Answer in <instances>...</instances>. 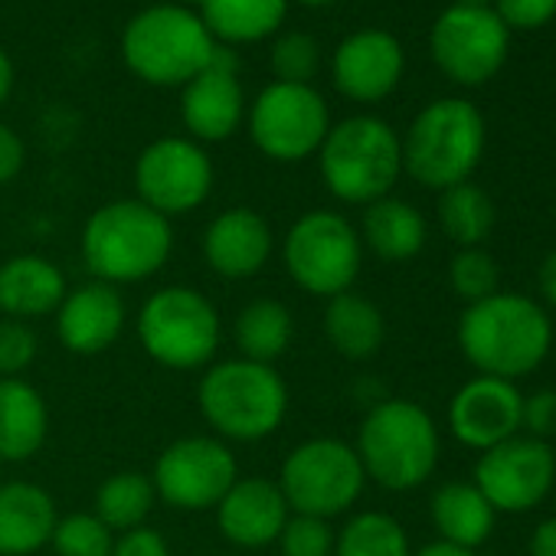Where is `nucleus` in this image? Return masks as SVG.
<instances>
[{"label":"nucleus","mask_w":556,"mask_h":556,"mask_svg":"<svg viewBox=\"0 0 556 556\" xmlns=\"http://www.w3.org/2000/svg\"><path fill=\"white\" fill-rule=\"evenodd\" d=\"M299 4H305V8H328V4H334V0H299Z\"/></svg>","instance_id":"49530a36"},{"label":"nucleus","mask_w":556,"mask_h":556,"mask_svg":"<svg viewBox=\"0 0 556 556\" xmlns=\"http://www.w3.org/2000/svg\"><path fill=\"white\" fill-rule=\"evenodd\" d=\"M432 60L458 86H481L507 60L510 30L488 4H452L432 24Z\"/></svg>","instance_id":"f8f14e48"},{"label":"nucleus","mask_w":556,"mask_h":556,"mask_svg":"<svg viewBox=\"0 0 556 556\" xmlns=\"http://www.w3.org/2000/svg\"><path fill=\"white\" fill-rule=\"evenodd\" d=\"M325 338L341 357L370 361L374 354H380V348L387 341L383 312L357 292H341V295L328 299Z\"/></svg>","instance_id":"a878e982"},{"label":"nucleus","mask_w":556,"mask_h":556,"mask_svg":"<svg viewBox=\"0 0 556 556\" xmlns=\"http://www.w3.org/2000/svg\"><path fill=\"white\" fill-rule=\"evenodd\" d=\"M289 0H200V21L219 43H258L286 21Z\"/></svg>","instance_id":"cd10ccee"},{"label":"nucleus","mask_w":556,"mask_h":556,"mask_svg":"<svg viewBox=\"0 0 556 556\" xmlns=\"http://www.w3.org/2000/svg\"><path fill=\"white\" fill-rule=\"evenodd\" d=\"M334 556H413L403 523L387 510L354 514L334 533Z\"/></svg>","instance_id":"2f4dec72"},{"label":"nucleus","mask_w":556,"mask_h":556,"mask_svg":"<svg viewBox=\"0 0 556 556\" xmlns=\"http://www.w3.org/2000/svg\"><path fill=\"white\" fill-rule=\"evenodd\" d=\"M439 223L458 249H475L494 229V203L471 180L455 184L439 197Z\"/></svg>","instance_id":"7c9ffc66"},{"label":"nucleus","mask_w":556,"mask_h":556,"mask_svg":"<svg viewBox=\"0 0 556 556\" xmlns=\"http://www.w3.org/2000/svg\"><path fill=\"white\" fill-rule=\"evenodd\" d=\"M11 89H14V63L4 50H0V105L8 102Z\"/></svg>","instance_id":"c03bdc74"},{"label":"nucleus","mask_w":556,"mask_h":556,"mask_svg":"<svg viewBox=\"0 0 556 556\" xmlns=\"http://www.w3.org/2000/svg\"><path fill=\"white\" fill-rule=\"evenodd\" d=\"M70 286L66 275L37 252L0 262V315L14 321H37L56 315Z\"/></svg>","instance_id":"4be33fe9"},{"label":"nucleus","mask_w":556,"mask_h":556,"mask_svg":"<svg viewBox=\"0 0 556 556\" xmlns=\"http://www.w3.org/2000/svg\"><path fill=\"white\" fill-rule=\"evenodd\" d=\"M50 546L56 549V556H112L115 533L96 514L76 510L56 520Z\"/></svg>","instance_id":"473e14b6"},{"label":"nucleus","mask_w":556,"mask_h":556,"mask_svg":"<svg viewBox=\"0 0 556 556\" xmlns=\"http://www.w3.org/2000/svg\"><path fill=\"white\" fill-rule=\"evenodd\" d=\"M413 556H475V553H471V549H462V546H452V543H445V540H435V543L422 546V549L413 553Z\"/></svg>","instance_id":"a18cd8bd"},{"label":"nucleus","mask_w":556,"mask_h":556,"mask_svg":"<svg viewBox=\"0 0 556 556\" xmlns=\"http://www.w3.org/2000/svg\"><path fill=\"white\" fill-rule=\"evenodd\" d=\"M325 187L354 206L390 197L403 174V141L374 115H354L334 125L318 151Z\"/></svg>","instance_id":"0eeeda50"},{"label":"nucleus","mask_w":556,"mask_h":556,"mask_svg":"<svg viewBox=\"0 0 556 556\" xmlns=\"http://www.w3.org/2000/svg\"><path fill=\"white\" fill-rule=\"evenodd\" d=\"M289 517L292 507L282 488L268 478H236V484L216 504L219 533L242 549H258L275 543Z\"/></svg>","instance_id":"aec40b11"},{"label":"nucleus","mask_w":556,"mask_h":556,"mask_svg":"<svg viewBox=\"0 0 556 556\" xmlns=\"http://www.w3.org/2000/svg\"><path fill=\"white\" fill-rule=\"evenodd\" d=\"M138 200L161 216H180L197 206L213 190L210 154L193 138H157L135 164Z\"/></svg>","instance_id":"4468645a"},{"label":"nucleus","mask_w":556,"mask_h":556,"mask_svg":"<svg viewBox=\"0 0 556 556\" xmlns=\"http://www.w3.org/2000/svg\"><path fill=\"white\" fill-rule=\"evenodd\" d=\"M540 295L556 308V249L540 265Z\"/></svg>","instance_id":"37998d69"},{"label":"nucleus","mask_w":556,"mask_h":556,"mask_svg":"<svg viewBox=\"0 0 556 556\" xmlns=\"http://www.w3.org/2000/svg\"><path fill=\"white\" fill-rule=\"evenodd\" d=\"M403 47L387 30H357L351 34L331 60V76L341 96L354 102H380L403 79Z\"/></svg>","instance_id":"f3484780"},{"label":"nucleus","mask_w":556,"mask_h":556,"mask_svg":"<svg viewBox=\"0 0 556 556\" xmlns=\"http://www.w3.org/2000/svg\"><path fill=\"white\" fill-rule=\"evenodd\" d=\"M484 138V118L468 99H439L413 118L403 138V170L429 190H448L471 177Z\"/></svg>","instance_id":"423d86ee"},{"label":"nucleus","mask_w":556,"mask_h":556,"mask_svg":"<svg viewBox=\"0 0 556 556\" xmlns=\"http://www.w3.org/2000/svg\"><path fill=\"white\" fill-rule=\"evenodd\" d=\"M56 501L34 481L0 484V556L40 553L56 530Z\"/></svg>","instance_id":"5701e85b"},{"label":"nucleus","mask_w":556,"mask_h":556,"mask_svg":"<svg viewBox=\"0 0 556 556\" xmlns=\"http://www.w3.org/2000/svg\"><path fill=\"white\" fill-rule=\"evenodd\" d=\"M556 481V452L533 435H514L488 452L475 465V488L494 510L523 514L533 510Z\"/></svg>","instance_id":"2eb2a0df"},{"label":"nucleus","mask_w":556,"mask_h":556,"mask_svg":"<svg viewBox=\"0 0 556 556\" xmlns=\"http://www.w3.org/2000/svg\"><path fill=\"white\" fill-rule=\"evenodd\" d=\"M318 63H321V50H318L315 37H308V34H286L271 47V70L278 76L275 83L308 86V79L318 73Z\"/></svg>","instance_id":"f704fd0d"},{"label":"nucleus","mask_w":556,"mask_h":556,"mask_svg":"<svg viewBox=\"0 0 556 556\" xmlns=\"http://www.w3.org/2000/svg\"><path fill=\"white\" fill-rule=\"evenodd\" d=\"M282 262L292 282L315 295L334 299L351 292L364 265V242L351 219L334 210H312L292 223L282 239Z\"/></svg>","instance_id":"1a4fd4ad"},{"label":"nucleus","mask_w":556,"mask_h":556,"mask_svg":"<svg viewBox=\"0 0 556 556\" xmlns=\"http://www.w3.org/2000/svg\"><path fill=\"white\" fill-rule=\"evenodd\" d=\"M275 543L282 556H334L331 523L308 514H292Z\"/></svg>","instance_id":"c9c22d12"},{"label":"nucleus","mask_w":556,"mask_h":556,"mask_svg":"<svg viewBox=\"0 0 556 556\" xmlns=\"http://www.w3.org/2000/svg\"><path fill=\"white\" fill-rule=\"evenodd\" d=\"M497 262L491 252H484L481 245L475 249H458L448 262V282H452V292L458 299H465L468 305L488 299L497 292Z\"/></svg>","instance_id":"72a5a7b5"},{"label":"nucleus","mask_w":556,"mask_h":556,"mask_svg":"<svg viewBox=\"0 0 556 556\" xmlns=\"http://www.w3.org/2000/svg\"><path fill=\"white\" fill-rule=\"evenodd\" d=\"M455 4H488V0H455Z\"/></svg>","instance_id":"de8ad7c7"},{"label":"nucleus","mask_w":556,"mask_h":556,"mask_svg":"<svg viewBox=\"0 0 556 556\" xmlns=\"http://www.w3.org/2000/svg\"><path fill=\"white\" fill-rule=\"evenodd\" d=\"M242 112L245 99L236 79V63L216 47L213 63L184 86L180 118L197 141H226L239 128Z\"/></svg>","instance_id":"6ab92c4d"},{"label":"nucleus","mask_w":556,"mask_h":556,"mask_svg":"<svg viewBox=\"0 0 556 556\" xmlns=\"http://www.w3.org/2000/svg\"><path fill=\"white\" fill-rule=\"evenodd\" d=\"M432 523L439 530V536L452 546L462 549H475L481 546L491 530H494V517L497 510L488 504V497L475 488V481H448L432 494Z\"/></svg>","instance_id":"bb28decb"},{"label":"nucleus","mask_w":556,"mask_h":556,"mask_svg":"<svg viewBox=\"0 0 556 556\" xmlns=\"http://www.w3.org/2000/svg\"><path fill=\"white\" fill-rule=\"evenodd\" d=\"M354 448L370 481L387 491H413L439 465V429L419 403L383 400L364 416Z\"/></svg>","instance_id":"20e7f679"},{"label":"nucleus","mask_w":556,"mask_h":556,"mask_svg":"<svg viewBox=\"0 0 556 556\" xmlns=\"http://www.w3.org/2000/svg\"><path fill=\"white\" fill-rule=\"evenodd\" d=\"M239 465L232 448L213 435H184L170 442L151 471L154 491L167 507L210 510L236 484Z\"/></svg>","instance_id":"ddd939ff"},{"label":"nucleus","mask_w":556,"mask_h":556,"mask_svg":"<svg viewBox=\"0 0 556 556\" xmlns=\"http://www.w3.org/2000/svg\"><path fill=\"white\" fill-rule=\"evenodd\" d=\"M364 484L367 475L357 448L331 435L295 445L278 468V488H282L292 514H308L321 520L351 510L364 494Z\"/></svg>","instance_id":"9d476101"},{"label":"nucleus","mask_w":556,"mask_h":556,"mask_svg":"<svg viewBox=\"0 0 556 556\" xmlns=\"http://www.w3.org/2000/svg\"><path fill=\"white\" fill-rule=\"evenodd\" d=\"M553 348H556V341H553Z\"/></svg>","instance_id":"09e8293b"},{"label":"nucleus","mask_w":556,"mask_h":556,"mask_svg":"<svg viewBox=\"0 0 556 556\" xmlns=\"http://www.w3.org/2000/svg\"><path fill=\"white\" fill-rule=\"evenodd\" d=\"M292 334H295L292 312L275 299L249 302L232 325V341H236L242 361H255V364H268V367L289 351Z\"/></svg>","instance_id":"c85d7f7f"},{"label":"nucleus","mask_w":556,"mask_h":556,"mask_svg":"<svg viewBox=\"0 0 556 556\" xmlns=\"http://www.w3.org/2000/svg\"><path fill=\"white\" fill-rule=\"evenodd\" d=\"M50 435L43 393L24 377L0 380V462L34 458Z\"/></svg>","instance_id":"b1692460"},{"label":"nucleus","mask_w":556,"mask_h":556,"mask_svg":"<svg viewBox=\"0 0 556 556\" xmlns=\"http://www.w3.org/2000/svg\"><path fill=\"white\" fill-rule=\"evenodd\" d=\"M125 318L128 308L122 292L109 282L92 278V282L66 292L63 305L56 308V334L70 354L96 357L122 338Z\"/></svg>","instance_id":"a211bd4d"},{"label":"nucleus","mask_w":556,"mask_h":556,"mask_svg":"<svg viewBox=\"0 0 556 556\" xmlns=\"http://www.w3.org/2000/svg\"><path fill=\"white\" fill-rule=\"evenodd\" d=\"M112 556H170V546L157 530L135 527V530L118 533V540L112 546Z\"/></svg>","instance_id":"ea45409f"},{"label":"nucleus","mask_w":556,"mask_h":556,"mask_svg":"<svg viewBox=\"0 0 556 556\" xmlns=\"http://www.w3.org/2000/svg\"><path fill=\"white\" fill-rule=\"evenodd\" d=\"M174 249L170 219L141 200L99 206L83 229V258L99 282L131 286L157 275Z\"/></svg>","instance_id":"f03ea898"},{"label":"nucleus","mask_w":556,"mask_h":556,"mask_svg":"<svg viewBox=\"0 0 556 556\" xmlns=\"http://www.w3.org/2000/svg\"><path fill=\"white\" fill-rule=\"evenodd\" d=\"M275 249L271 226L262 213L249 206L223 210L203 232V262L219 278H252L265 268L268 255Z\"/></svg>","instance_id":"412c9836"},{"label":"nucleus","mask_w":556,"mask_h":556,"mask_svg":"<svg viewBox=\"0 0 556 556\" xmlns=\"http://www.w3.org/2000/svg\"><path fill=\"white\" fill-rule=\"evenodd\" d=\"M530 556H556V517H546L530 536Z\"/></svg>","instance_id":"79ce46f5"},{"label":"nucleus","mask_w":556,"mask_h":556,"mask_svg":"<svg viewBox=\"0 0 556 556\" xmlns=\"http://www.w3.org/2000/svg\"><path fill=\"white\" fill-rule=\"evenodd\" d=\"M510 30H536L556 17V0H497L494 11Z\"/></svg>","instance_id":"4c0bfd02"},{"label":"nucleus","mask_w":556,"mask_h":556,"mask_svg":"<svg viewBox=\"0 0 556 556\" xmlns=\"http://www.w3.org/2000/svg\"><path fill=\"white\" fill-rule=\"evenodd\" d=\"M328 131V102L312 86L271 83L255 96L249 109L252 144L278 164H295L318 154Z\"/></svg>","instance_id":"9b49d317"},{"label":"nucleus","mask_w":556,"mask_h":556,"mask_svg":"<svg viewBox=\"0 0 556 556\" xmlns=\"http://www.w3.org/2000/svg\"><path fill=\"white\" fill-rule=\"evenodd\" d=\"M520 429H527L533 439H543V435L556 432V390H540V393L523 400Z\"/></svg>","instance_id":"58836bf2"},{"label":"nucleus","mask_w":556,"mask_h":556,"mask_svg":"<svg viewBox=\"0 0 556 556\" xmlns=\"http://www.w3.org/2000/svg\"><path fill=\"white\" fill-rule=\"evenodd\" d=\"M458 344L481 377L514 383L546 361L553 348V325L533 299L494 292L465 308L458 321Z\"/></svg>","instance_id":"f257e3e1"},{"label":"nucleus","mask_w":556,"mask_h":556,"mask_svg":"<svg viewBox=\"0 0 556 556\" xmlns=\"http://www.w3.org/2000/svg\"><path fill=\"white\" fill-rule=\"evenodd\" d=\"M40 354V338L27 321L0 318V380L21 377Z\"/></svg>","instance_id":"e433bc0d"},{"label":"nucleus","mask_w":556,"mask_h":556,"mask_svg":"<svg viewBox=\"0 0 556 556\" xmlns=\"http://www.w3.org/2000/svg\"><path fill=\"white\" fill-rule=\"evenodd\" d=\"M520 409H523V396L510 380L475 377L452 396L448 429L462 445L488 452L517 435Z\"/></svg>","instance_id":"dca6fc26"},{"label":"nucleus","mask_w":556,"mask_h":556,"mask_svg":"<svg viewBox=\"0 0 556 556\" xmlns=\"http://www.w3.org/2000/svg\"><path fill=\"white\" fill-rule=\"evenodd\" d=\"M200 14L177 4H154L135 14L122 34L125 66L151 86H187L216 53Z\"/></svg>","instance_id":"39448f33"},{"label":"nucleus","mask_w":556,"mask_h":556,"mask_svg":"<svg viewBox=\"0 0 556 556\" xmlns=\"http://www.w3.org/2000/svg\"><path fill=\"white\" fill-rule=\"evenodd\" d=\"M138 341L167 370H203L219 351V315L203 292L167 286L141 305Z\"/></svg>","instance_id":"6e6552de"},{"label":"nucleus","mask_w":556,"mask_h":556,"mask_svg":"<svg viewBox=\"0 0 556 556\" xmlns=\"http://www.w3.org/2000/svg\"><path fill=\"white\" fill-rule=\"evenodd\" d=\"M24 157L27 151H24L21 135L8 125H0V184L14 180L24 170Z\"/></svg>","instance_id":"a19ab883"},{"label":"nucleus","mask_w":556,"mask_h":556,"mask_svg":"<svg viewBox=\"0 0 556 556\" xmlns=\"http://www.w3.org/2000/svg\"><path fill=\"white\" fill-rule=\"evenodd\" d=\"M426 219L422 213L396 197L374 200L364 210L361 242L383 262H406L422 252L426 245Z\"/></svg>","instance_id":"393cba45"},{"label":"nucleus","mask_w":556,"mask_h":556,"mask_svg":"<svg viewBox=\"0 0 556 556\" xmlns=\"http://www.w3.org/2000/svg\"><path fill=\"white\" fill-rule=\"evenodd\" d=\"M197 406L216 435L258 442L286 422L289 387L275 367L236 357L206 367L197 387Z\"/></svg>","instance_id":"7ed1b4c3"},{"label":"nucleus","mask_w":556,"mask_h":556,"mask_svg":"<svg viewBox=\"0 0 556 556\" xmlns=\"http://www.w3.org/2000/svg\"><path fill=\"white\" fill-rule=\"evenodd\" d=\"M157 491L154 481L141 471H118L105 478L96 491V517L112 530L125 533L135 527H144L148 514L154 510Z\"/></svg>","instance_id":"c756f323"}]
</instances>
